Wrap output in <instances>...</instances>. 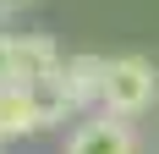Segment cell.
Masks as SVG:
<instances>
[{"mask_svg": "<svg viewBox=\"0 0 159 154\" xmlns=\"http://www.w3.org/2000/svg\"><path fill=\"white\" fill-rule=\"evenodd\" d=\"M154 99H159V72H154V61H143V55H115V61L104 66V99H99V110L132 121V116H143Z\"/></svg>", "mask_w": 159, "mask_h": 154, "instance_id": "obj_1", "label": "cell"}, {"mask_svg": "<svg viewBox=\"0 0 159 154\" xmlns=\"http://www.w3.org/2000/svg\"><path fill=\"white\" fill-rule=\"evenodd\" d=\"M0 83H16V33L0 28Z\"/></svg>", "mask_w": 159, "mask_h": 154, "instance_id": "obj_7", "label": "cell"}, {"mask_svg": "<svg viewBox=\"0 0 159 154\" xmlns=\"http://www.w3.org/2000/svg\"><path fill=\"white\" fill-rule=\"evenodd\" d=\"M28 99H33V116H39V132H55V127H66V121L82 116L77 99H71V88H66V72H49L39 83H28Z\"/></svg>", "mask_w": 159, "mask_h": 154, "instance_id": "obj_3", "label": "cell"}, {"mask_svg": "<svg viewBox=\"0 0 159 154\" xmlns=\"http://www.w3.org/2000/svg\"><path fill=\"white\" fill-rule=\"evenodd\" d=\"M104 55H88V50H82V55H66V88H71V99H77V110H93L99 99H104Z\"/></svg>", "mask_w": 159, "mask_h": 154, "instance_id": "obj_5", "label": "cell"}, {"mask_svg": "<svg viewBox=\"0 0 159 154\" xmlns=\"http://www.w3.org/2000/svg\"><path fill=\"white\" fill-rule=\"evenodd\" d=\"M61 66H66V55L49 33H16V83H39Z\"/></svg>", "mask_w": 159, "mask_h": 154, "instance_id": "obj_4", "label": "cell"}, {"mask_svg": "<svg viewBox=\"0 0 159 154\" xmlns=\"http://www.w3.org/2000/svg\"><path fill=\"white\" fill-rule=\"evenodd\" d=\"M66 154H137V132H132V121H126V116L99 110V116H88V121H77V127H71Z\"/></svg>", "mask_w": 159, "mask_h": 154, "instance_id": "obj_2", "label": "cell"}, {"mask_svg": "<svg viewBox=\"0 0 159 154\" xmlns=\"http://www.w3.org/2000/svg\"><path fill=\"white\" fill-rule=\"evenodd\" d=\"M33 132H39V116H33L28 83H0V143L33 138Z\"/></svg>", "mask_w": 159, "mask_h": 154, "instance_id": "obj_6", "label": "cell"}, {"mask_svg": "<svg viewBox=\"0 0 159 154\" xmlns=\"http://www.w3.org/2000/svg\"><path fill=\"white\" fill-rule=\"evenodd\" d=\"M22 6H33V0H0V28H6V22H11V17L22 11Z\"/></svg>", "mask_w": 159, "mask_h": 154, "instance_id": "obj_8", "label": "cell"}]
</instances>
